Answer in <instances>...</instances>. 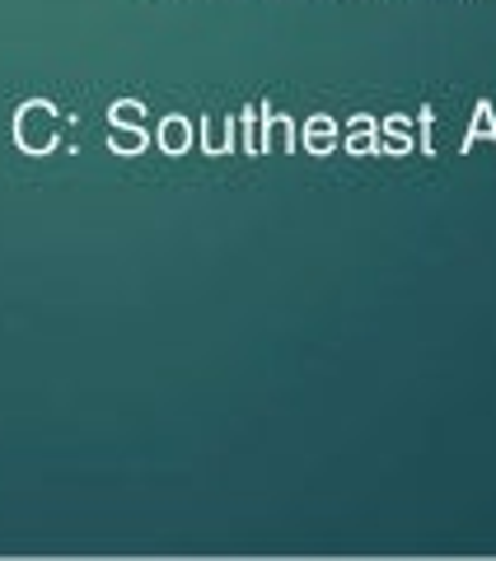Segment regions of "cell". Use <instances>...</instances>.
Masks as SVG:
<instances>
[{
  "mask_svg": "<svg viewBox=\"0 0 496 561\" xmlns=\"http://www.w3.org/2000/svg\"><path fill=\"white\" fill-rule=\"evenodd\" d=\"M57 131H61V122L47 103H29V108L20 113V146L24 150H47L52 140H57Z\"/></svg>",
  "mask_w": 496,
  "mask_h": 561,
  "instance_id": "cell-1",
  "label": "cell"
},
{
  "mask_svg": "<svg viewBox=\"0 0 496 561\" xmlns=\"http://www.w3.org/2000/svg\"><path fill=\"white\" fill-rule=\"evenodd\" d=\"M413 117H384L380 122V150L384 154H413Z\"/></svg>",
  "mask_w": 496,
  "mask_h": 561,
  "instance_id": "cell-2",
  "label": "cell"
},
{
  "mask_svg": "<svg viewBox=\"0 0 496 561\" xmlns=\"http://www.w3.org/2000/svg\"><path fill=\"white\" fill-rule=\"evenodd\" d=\"M300 140H305V150H309V154H328L332 146H338V122L318 113V117H309L305 127H300Z\"/></svg>",
  "mask_w": 496,
  "mask_h": 561,
  "instance_id": "cell-3",
  "label": "cell"
},
{
  "mask_svg": "<svg viewBox=\"0 0 496 561\" xmlns=\"http://www.w3.org/2000/svg\"><path fill=\"white\" fill-rule=\"evenodd\" d=\"M347 150L351 154H375L380 150V122L375 117H351L347 122Z\"/></svg>",
  "mask_w": 496,
  "mask_h": 561,
  "instance_id": "cell-4",
  "label": "cell"
},
{
  "mask_svg": "<svg viewBox=\"0 0 496 561\" xmlns=\"http://www.w3.org/2000/svg\"><path fill=\"white\" fill-rule=\"evenodd\" d=\"M477 140H492V146H496V113H492V103H487V99H483V103H477V108H473L469 136H464V150H473Z\"/></svg>",
  "mask_w": 496,
  "mask_h": 561,
  "instance_id": "cell-5",
  "label": "cell"
},
{
  "mask_svg": "<svg viewBox=\"0 0 496 561\" xmlns=\"http://www.w3.org/2000/svg\"><path fill=\"white\" fill-rule=\"evenodd\" d=\"M291 140H295V127H291V117H268L262 122V150H291Z\"/></svg>",
  "mask_w": 496,
  "mask_h": 561,
  "instance_id": "cell-6",
  "label": "cell"
},
{
  "mask_svg": "<svg viewBox=\"0 0 496 561\" xmlns=\"http://www.w3.org/2000/svg\"><path fill=\"white\" fill-rule=\"evenodd\" d=\"M159 140H165V150L179 154V150H188V146H192V127H188L183 117H169L165 127H159Z\"/></svg>",
  "mask_w": 496,
  "mask_h": 561,
  "instance_id": "cell-7",
  "label": "cell"
},
{
  "mask_svg": "<svg viewBox=\"0 0 496 561\" xmlns=\"http://www.w3.org/2000/svg\"><path fill=\"white\" fill-rule=\"evenodd\" d=\"M140 146H146V136H140L136 127H122V122H117V127H113V150H127V154H136Z\"/></svg>",
  "mask_w": 496,
  "mask_h": 561,
  "instance_id": "cell-8",
  "label": "cell"
},
{
  "mask_svg": "<svg viewBox=\"0 0 496 561\" xmlns=\"http://www.w3.org/2000/svg\"><path fill=\"white\" fill-rule=\"evenodd\" d=\"M225 140H229V127H225V122H211V127H206V146L225 150Z\"/></svg>",
  "mask_w": 496,
  "mask_h": 561,
  "instance_id": "cell-9",
  "label": "cell"
},
{
  "mask_svg": "<svg viewBox=\"0 0 496 561\" xmlns=\"http://www.w3.org/2000/svg\"><path fill=\"white\" fill-rule=\"evenodd\" d=\"M113 122H122V127H136V122H140V108H136V103H117V108H113Z\"/></svg>",
  "mask_w": 496,
  "mask_h": 561,
  "instance_id": "cell-10",
  "label": "cell"
},
{
  "mask_svg": "<svg viewBox=\"0 0 496 561\" xmlns=\"http://www.w3.org/2000/svg\"><path fill=\"white\" fill-rule=\"evenodd\" d=\"M421 154H431V108H421Z\"/></svg>",
  "mask_w": 496,
  "mask_h": 561,
  "instance_id": "cell-11",
  "label": "cell"
}]
</instances>
